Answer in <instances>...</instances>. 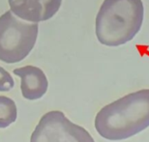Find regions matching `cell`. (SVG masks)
I'll use <instances>...</instances> for the list:
<instances>
[{"label":"cell","mask_w":149,"mask_h":142,"mask_svg":"<svg viewBox=\"0 0 149 142\" xmlns=\"http://www.w3.org/2000/svg\"><path fill=\"white\" fill-rule=\"evenodd\" d=\"M149 127V89L125 95L99 110L95 129L105 139L124 140Z\"/></svg>","instance_id":"6da1fadb"},{"label":"cell","mask_w":149,"mask_h":142,"mask_svg":"<svg viewBox=\"0 0 149 142\" xmlns=\"http://www.w3.org/2000/svg\"><path fill=\"white\" fill-rule=\"evenodd\" d=\"M143 17L141 0H104L95 22L97 39L107 46L124 45L139 32Z\"/></svg>","instance_id":"7a4b0ae2"},{"label":"cell","mask_w":149,"mask_h":142,"mask_svg":"<svg viewBox=\"0 0 149 142\" xmlns=\"http://www.w3.org/2000/svg\"><path fill=\"white\" fill-rule=\"evenodd\" d=\"M39 25L29 23L12 13L0 16V61L15 64L27 57L36 44Z\"/></svg>","instance_id":"3957f363"},{"label":"cell","mask_w":149,"mask_h":142,"mask_svg":"<svg viewBox=\"0 0 149 142\" xmlns=\"http://www.w3.org/2000/svg\"><path fill=\"white\" fill-rule=\"evenodd\" d=\"M30 142H95L81 126L74 124L62 111L47 112L33 131Z\"/></svg>","instance_id":"277c9868"},{"label":"cell","mask_w":149,"mask_h":142,"mask_svg":"<svg viewBox=\"0 0 149 142\" xmlns=\"http://www.w3.org/2000/svg\"><path fill=\"white\" fill-rule=\"evenodd\" d=\"M11 12L26 21L41 22L50 19L59 11L62 0H8Z\"/></svg>","instance_id":"5b68a950"},{"label":"cell","mask_w":149,"mask_h":142,"mask_svg":"<svg viewBox=\"0 0 149 142\" xmlns=\"http://www.w3.org/2000/svg\"><path fill=\"white\" fill-rule=\"evenodd\" d=\"M13 73L22 79L20 90L23 98L26 100H34L41 99L47 93L49 81L46 73L40 68L28 65L17 68L13 71Z\"/></svg>","instance_id":"8992f818"},{"label":"cell","mask_w":149,"mask_h":142,"mask_svg":"<svg viewBox=\"0 0 149 142\" xmlns=\"http://www.w3.org/2000/svg\"><path fill=\"white\" fill-rule=\"evenodd\" d=\"M17 117V105L11 98L0 96V129L12 125Z\"/></svg>","instance_id":"52a82bcc"},{"label":"cell","mask_w":149,"mask_h":142,"mask_svg":"<svg viewBox=\"0 0 149 142\" xmlns=\"http://www.w3.org/2000/svg\"><path fill=\"white\" fill-rule=\"evenodd\" d=\"M15 87L14 78L10 73L0 66V92H9Z\"/></svg>","instance_id":"ba28073f"}]
</instances>
